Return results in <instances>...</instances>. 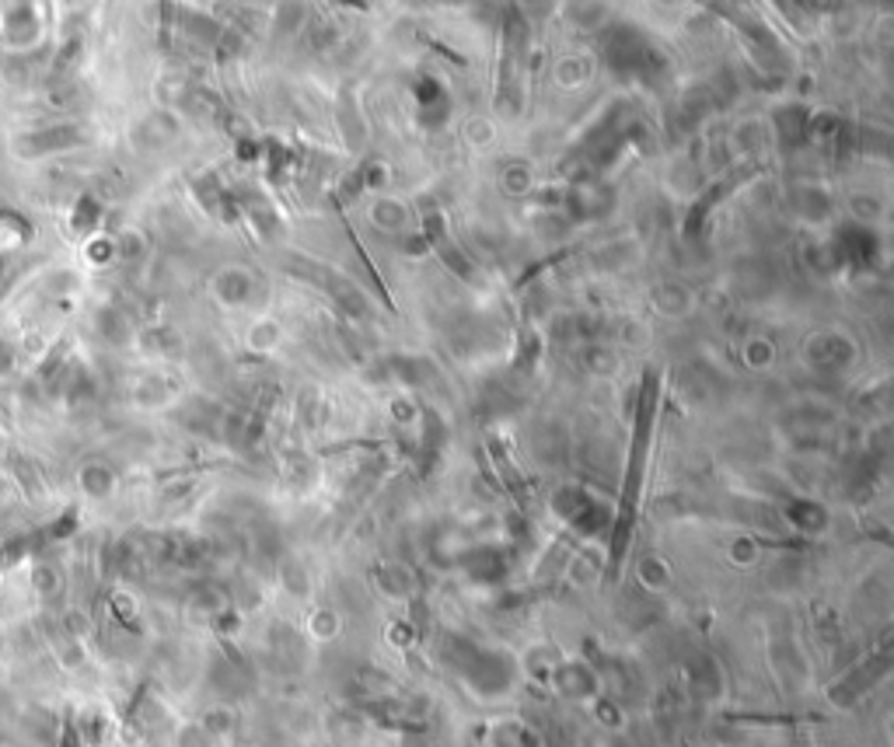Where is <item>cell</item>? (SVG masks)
Masks as SVG:
<instances>
[{"label":"cell","mask_w":894,"mask_h":747,"mask_svg":"<svg viewBox=\"0 0 894 747\" xmlns=\"http://www.w3.org/2000/svg\"><path fill=\"white\" fill-rule=\"evenodd\" d=\"M88 140V133L77 123H49V126H32V130H21L11 137V154L21 161H39V158H53V154L74 151Z\"/></svg>","instance_id":"obj_1"},{"label":"cell","mask_w":894,"mask_h":747,"mask_svg":"<svg viewBox=\"0 0 894 747\" xmlns=\"http://www.w3.org/2000/svg\"><path fill=\"white\" fill-rule=\"evenodd\" d=\"M109 472H105L102 465H88V468H81V486H84V493H91V496H105L109 493Z\"/></svg>","instance_id":"obj_2"},{"label":"cell","mask_w":894,"mask_h":747,"mask_svg":"<svg viewBox=\"0 0 894 747\" xmlns=\"http://www.w3.org/2000/svg\"><path fill=\"white\" fill-rule=\"evenodd\" d=\"M60 583H63L60 569H56V566H49V562H46V566H39V569H35V590H39V594L46 597V601H49V597H56V594H60Z\"/></svg>","instance_id":"obj_3"},{"label":"cell","mask_w":894,"mask_h":747,"mask_svg":"<svg viewBox=\"0 0 894 747\" xmlns=\"http://www.w3.org/2000/svg\"><path fill=\"white\" fill-rule=\"evenodd\" d=\"M11 493H14V482L7 479V475H0V507H4V503L11 500Z\"/></svg>","instance_id":"obj_4"},{"label":"cell","mask_w":894,"mask_h":747,"mask_svg":"<svg viewBox=\"0 0 894 747\" xmlns=\"http://www.w3.org/2000/svg\"><path fill=\"white\" fill-rule=\"evenodd\" d=\"M0 451H4V447H0Z\"/></svg>","instance_id":"obj_5"}]
</instances>
